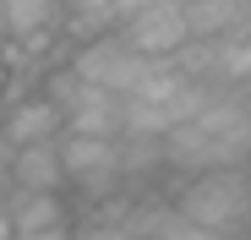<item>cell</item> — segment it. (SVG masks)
Here are the masks:
<instances>
[{"mask_svg":"<svg viewBox=\"0 0 251 240\" xmlns=\"http://www.w3.org/2000/svg\"><path fill=\"white\" fill-rule=\"evenodd\" d=\"M164 175L186 180L202 169H246L251 153V93H202V104L158 137Z\"/></svg>","mask_w":251,"mask_h":240,"instance_id":"obj_1","label":"cell"},{"mask_svg":"<svg viewBox=\"0 0 251 240\" xmlns=\"http://www.w3.org/2000/svg\"><path fill=\"white\" fill-rule=\"evenodd\" d=\"M170 213L207 229V235H224L240 240L246 218H251V180L246 169H202L170 186Z\"/></svg>","mask_w":251,"mask_h":240,"instance_id":"obj_2","label":"cell"},{"mask_svg":"<svg viewBox=\"0 0 251 240\" xmlns=\"http://www.w3.org/2000/svg\"><path fill=\"white\" fill-rule=\"evenodd\" d=\"M170 213L164 191H109L71 213V240H148L158 218Z\"/></svg>","mask_w":251,"mask_h":240,"instance_id":"obj_3","label":"cell"},{"mask_svg":"<svg viewBox=\"0 0 251 240\" xmlns=\"http://www.w3.org/2000/svg\"><path fill=\"white\" fill-rule=\"evenodd\" d=\"M60 175H66V196L71 208L93 202V196L120 191V158H115V137H60Z\"/></svg>","mask_w":251,"mask_h":240,"instance_id":"obj_4","label":"cell"},{"mask_svg":"<svg viewBox=\"0 0 251 240\" xmlns=\"http://www.w3.org/2000/svg\"><path fill=\"white\" fill-rule=\"evenodd\" d=\"M66 66H71V76L76 82H93V88H104V93H126L142 76V55H131L126 49V38L109 27V33H93V38H82V44H71L66 49Z\"/></svg>","mask_w":251,"mask_h":240,"instance_id":"obj_5","label":"cell"},{"mask_svg":"<svg viewBox=\"0 0 251 240\" xmlns=\"http://www.w3.org/2000/svg\"><path fill=\"white\" fill-rule=\"evenodd\" d=\"M115 33L126 38V49L142 55V60H170L186 44V17H180V0H148L131 17H120Z\"/></svg>","mask_w":251,"mask_h":240,"instance_id":"obj_6","label":"cell"},{"mask_svg":"<svg viewBox=\"0 0 251 240\" xmlns=\"http://www.w3.org/2000/svg\"><path fill=\"white\" fill-rule=\"evenodd\" d=\"M11 240H71V196L66 191H6Z\"/></svg>","mask_w":251,"mask_h":240,"instance_id":"obj_7","label":"cell"},{"mask_svg":"<svg viewBox=\"0 0 251 240\" xmlns=\"http://www.w3.org/2000/svg\"><path fill=\"white\" fill-rule=\"evenodd\" d=\"M66 120L60 109L38 93V88H17L6 104H0V137L11 147H27V142H60Z\"/></svg>","mask_w":251,"mask_h":240,"instance_id":"obj_8","label":"cell"},{"mask_svg":"<svg viewBox=\"0 0 251 240\" xmlns=\"http://www.w3.org/2000/svg\"><path fill=\"white\" fill-rule=\"evenodd\" d=\"M186 38H251V0H180Z\"/></svg>","mask_w":251,"mask_h":240,"instance_id":"obj_9","label":"cell"},{"mask_svg":"<svg viewBox=\"0 0 251 240\" xmlns=\"http://www.w3.org/2000/svg\"><path fill=\"white\" fill-rule=\"evenodd\" d=\"M11 191H66L60 175V147L55 142H27L11 153Z\"/></svg>","mask_w":251,"mask_h":240,"instance_id":"obj_10","label":"cell"},{"mask_svg":"<svg viewBox=\"0 0 251 240\" xmlns=\"http://www.w3.org/2000/svg\"><path fill=\"white\" fill-rule=\"evenodd\" d=\"M148 240H224V235H207V229H197V224H186V218H175V213H164ZM240 240H246V235H240Z\"/></svg>","mask_w":251,"mask_h":240,"instance_id":"obj_11","label":"cell"},{"mask_svg":"<svg viewBox=\"0 0 251 240\" xmlns=\"http://www.w3.org/2000/svg\"><path fill=\"white\" fill-rule=\"evenodd\" d=\"M11 153H17V147L0 137V191H11Z\"/></svg>","mask_w":251,"mask_h":240,"instance_id":"obj_12","label":"cell"},{"mask_svg":"<svg viewBox=\"0 0 251 240\" xmlns=\"http://www.w3.org/2000/svg\"><path fill=\"white\" fill-rule=\"evenodd\" d=\"M104 6H109V17H115V22H120V17H131V11H137V6H148V0H104Z\"/></svg>","mask_w":251,"mask_h":240,"instance_id":"obj_13","label":"cell"},{"mask_svg":"<svg viewBox=\"0 0 251 240\" xmlns=\"http://www.w3.org/2000/svg\"><path fill=\"white\" fill-rule=\"evenodd\" d=\"M0 240H11V213H6V191H0Z\"/></svg>","mask_w":251,"mask_h":240,"instance_id":"obj_14","label":"cell"}]
</instances>
